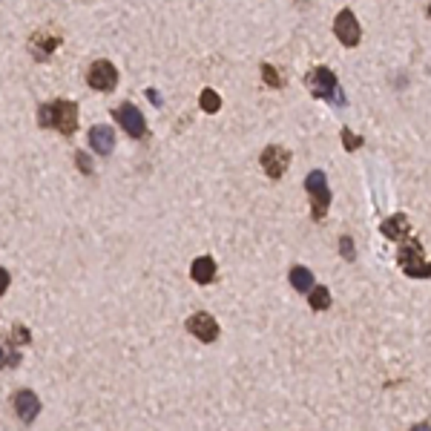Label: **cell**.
<instances>
[{"mask_svg": "<svg viewBox=\"0 0 431 431\" xmlns=\"http://www.w3.org/2000/svg\"><path fill=\"white\" fill-rule=\"evenodd\" d=\"M37 124L58 129L61 136H72L78 129V104L66 98H55L49 104H43L37 110Z\"/></svg>", "mask_w": 431, "mask_h": 431, "instance_id": "1", "label": "cell"}, {"mask_svg": "<svg viewBox=\"0 0 431 431\" xmlns=\"http://www.w3.org/2000/svg\"><path fill=\"white\" fill-rule=\"evenodd\" d=\"M397 259H400V268H403L406 276H411V279H428L431 276V262L423 256V244L417 239H406Z\"/></svg>", "mask_w": 431, "mask_h": 431, "instance_id": "2", "label": "cell"}, {"mask_svg": "<svg viewBox=\"0 0 431 431\" xmlns=\"http://www.w3.org/2000/svg\"><path fill=\"white\" fill-rule=\"evenodd\" d=\"M305 83H308L311 95L325 98V101H333V104H345V101H342V90H339V83H336V75H333L328 66L311 69V72L305 75Z\"/></svg>", "mask_w": 431, "mask_h": 431, "instance_id": "3", "label": "cell"}, {"mask_svg": "<svg viewBox=\"0 0 431 431\" xmlns=\"http://www.w3.org/2000/svg\"><path fill=\"white\" fill-rule=\"evenodd\" d=\"M305 190H308V196H311V216H314L317 222L325 219V213H328V207H331V187H328V179H325L322 170H311V172H308Z\"/></svg>", "mask_w": 431, "mask_h": 431, "instance_id": "4", "label": "cell"}, {"mask_svg": "<svg viewBox=\"0 0 431 431\" xmlns=\"http://www.w3.org/2000/svg\"><path fill=\"white\" fill-rule=\"evenodd\" d=\"M115 124H121V129L129 136V138H144L147 136V121H144V115H141V110L138 107H133V104H121L118 110H115Z\"/></svg>", "mask_w": 431, "mask_h": 431, "instance_id": "5", "label": "cell"}, {"mask_svg": "<svg viewBox=\"0 0 431 431\" xmlns=\"http://www.w3.org/2000/svg\"><path fill=\"white\" fill-rule=\"evenodd\" d=\"M86 83H90L93 90H98V93H112L118 86V69L107 58H101V61H95L90 66V72H86Z\"/></svg>", "mask_w": 431, "mask_h": 431, "instance_id": "6", "label": "cell"}, {"mask_svg": "<svg viewBox=\"0 0 431 431\" xmlns=\"http://www.w3.org/2000/svg\"><path fill=\"white\" fill-rule=\"evenodd\" d=\"M259 164H262V170L271 179H282L285 170L290 167V150L279 147V144H271V147L262 150V155H259Z\"/></svg>", "mask_w": 431, "mask_h": 431, "instance_id": "7", "label": "cell"}, {"mask_svg": "<svg viewBox=\"0 0 431 431\" xmlns=\"http://www.w3.org/2000/svg\"><path fill=\"white\" fill-rule=\"evenodd\" d=\"M333 32H336V37H339L342 47H351V49L357 47L360 37H362L360 20H357V15H354L351 9H342V12L336 15V20H333Z\"/></svg>", "mask_w": 431, "mask_h": 431, "instance_id": "8", "label": "cell"}, {"mask_svg": "<svg viewBox=\"0 0 431 431\" xmlns=\"http://www.w3.org/2000/svg\"><path fill=\"white\" fill-rule=\"evenodd\" d=\"M12 406H15L18 420L26 423V425H32L37 420V414H40V400H37L35 391H29V388H20V391H15Z\"/></svg>", "mask_w": 431, "mask_h": 431, "instance_id": "9", "label": "cell"}, {"mask_svg": "<svg viewBox=\"0 0 431 431\" xmlns=\"http://www.w3.org/2000/svg\"><path fill=\"white\" fill-rule=\"evenodd\" d=\"M187 331L196 336V339H201V342H216L219 339V322H216L207 311H196L190 319H187Z\"/></svg>", "mask_w": 431, "mask_h": 431, "instance_id": "10", "label": "cell"}, {"mask_svg": "<svg viewBox=\"0 0 431 431\" xmlns=\"http://www.w3.org/2000/svg\"><path fill=\"white\" fill-rule=\"evenodd\" d=\"M61 35H52V32H35L32 40H29V52L35 61H49L52 52L61 47Z\"/></svg>", "mask_w": 431, "mask_h": 431, "instance_id": "11", "label": "cell"}, {"mask_svg": "<svg viewBox=\"0 0 431 431\" xmlns=\"http://www.w3.org/2000/svg\"><path fill=\"white\" fill-rule=\"evenodd\" d=\"M112 144H115V133H112V126L98 124V126H93V129H90V147H93L98 155H110Z\"/></svg>", "mask_w": 431, "mask_h": 431, "instance_id": "12", "label": "cell"}, {"mask_svg": "<svg viewBox=\"0 0 431 431\" xmlns=\"http://www.w3.org/2000/svg\"><path fill=\"white\" fill-rule=\"evenodd\" d=\"M382 236L385 239H397V242H406L408 239V216L403 213H394V216H388V219L382 222Z\"/></svg>", "mask_w": 431, "mask_h": 431, "instance_id": "13", "label": "cell"}, {"mask_svg": "<svg viewBox=\"0 0 431 431\" xmlns=\"http://www.w3.org/2000/svg\"><path fill=\"white\" fill-rule=\"evenodd\" d=\"M190 276L199 285H210L216 279V262H213V256H199L196 262H193V268H190Z\"/></svg>", "mask_w": 431, "mask_h": 431, "instance_id": "14", "label": "cell"}, {"mask_svg": "<svg viewBox=\"0 0 431 431\" xmlns=\"http://www.w3.org/2000/svg\"><path fill=\"white\" fill-rule=\"evenodd\" d=\"M290 285H293L299 293H311V288H314V273H311L308 268L296 265V268H290Z\"/></svg>", "mask_w": 431, "mask_h": 431, "instance_id": "15", "label": "cell"}, {"mask_svg": "<svg viewBox=\"0 0 431 431\" xmlns=\"http://www.w3.org/2000/svg\"><path fill=\"white\" fill-rule=\"evenodd\" d=\"M308 299H311V308H314V311H328V308H331V293H328V288H325V285L311 288Z\"/></svg>", "mask_w": 431, "mask_h": 431, "instance_id": "16", "label": "cell"}, {"mask_svg": "<svg viewBox=\"0 0 431 431\" xmlns=\"http://www.w3.org/2000/svg\"><path fill=\"white\" fill-rule=\"evenodd\" d=\"M199 104H201V110L204 112H219V107H222V98H219V93H216V90H210V86H207V90H201V98H199Z\"/></svg>", "mask_w": 431, "mask_h": 431, "instance_id": "17", "label": "cell"}, {"mask_svg": "<svg viewBox=\"0 0 431 431\" xmlns=\"http://www.w3.org/2000/svg\"><path fill=\"white\" fill-rule=\"evenodd\" d=\"M339 253H342L345 262H354V259H357V247H354V239L351 236H342L339 239Z\"/></svg>", "mask_w": 431, "mask_h": 431, "instance_id": "18", "label": "cell"}, {"mask_svg": "<svg viewBox=\"0 0 431 431\" xmlns=\"http://www.w3.org/2000/svg\"><path fill=\"white\" fill-rule=\"evenodd\" d=\"M339 136H342V144H345V150H348V153H354V150H360V147H362V136H354L348 126H345Z\"/></svg>", "mask_w": 431, "mask_h": 431, "instance_id": "19", "label": "cell"}, {"mask_svg": "<svg viewBox=\"0 0 431 431\" xmlns=\"http://www.w3.org/2000/svg\"><path fill=\"white\" fill-rule=\"evenodd\" d=\"M262 78H265V83H271V86H282V78H279V72H276L271 64H262Z\"/></svg>", "mask_w": 431, "mask_h": 431, "instance_id": "20", "label": "cell"}, {"mask_svg": "<svg viewBox=\"0 0 431 431\" xmlns=\"http://www.w3.org/2000/svg\"><path fill=\"white\" fill-rule=\"evenodd\" d=\"M75 164H78V170H81V172H93V158L86 155L83 150H78V153H75Z\"/></svg>", "mask_w": 431, "mask_h": 431, "instance_id": "21", "label": "cell"}, {"mask_svg": "<svg viewBox=\"0 0 431 431\" xmlns=\"http://www.w3.org/2000/svg\"><path fill=\"white\" fill-rule=\"evenodd\" d=\"M32 336H29V328H23V325H15V331H12V345H26Z\"/></svg>", "mask_w": 431, "mask_h": 431, "instance_id": "22", "label": "cell"}, {"mask_svg": "<svg viewBox=\"0 0 431 431\" xmlns=\"http://www.w3.org/2000/svg\"><path fill=\"white\" fill-rule=\"evenodd\" d=\"M9 285H12V276H9V271H6V268H0V296H4V293L9 290Z\"/></svg>", "mask_w": 431, "mask_h": 431, "instance_id": "23", "label": "cell"}, {"mask_svg": "<svg viewBox=\"0 0 431 431\" xmlns=\"http://www.w3.org/2000/svg\"><path fill=\"white\" fill-rule=\"evenodd\" d=\"M147 98H150V101H153V104H155V107H158V104H161V95H158V93H155V90H147Z\"/></svg>", "mask_w": 431, "mask_h": 431, "instance_id": "24", "label": "cell"}, {"mask_svg": "<svg viewBox=\"0 0 431 431\" xmlns=\"http://www.w3.org/2000/svg\"><path fill=\"white\" fill-rule=\"evenodd\" d=\"M408 431H431V425H428V423H417V425L408 428Z\"/></svg>", "mask_w": 431, "mask_h": 431, "instance_id": "25", "label": "cell"}, {"mask_svg": "<svg viewBox=\"0 0 431 431\" xmlns=\"http://www.w3.org/2000/svg\"><path fill=\"white\" fill-rule=\"evenodd\" d=\"M428 18H431V6H428Z\"/></svg>", "mask_w": 431, "mask_h": 431, "instance_id": "26", "label": "cell"}]
</instances>
